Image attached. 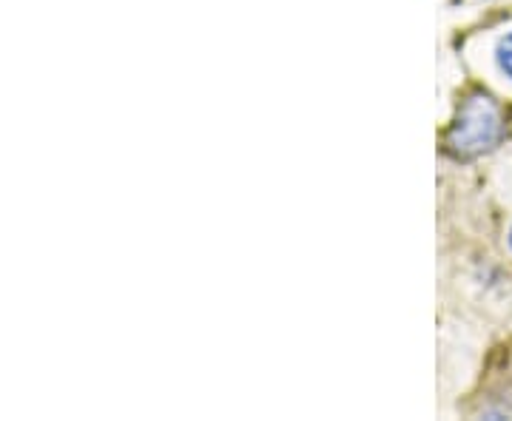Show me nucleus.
Segmentation results:
<instances>
[{"instance_id":"obj_1","label":"nucleus","mask_w":512,"mask_h":421,"mask_svg":"<svg viewBox=\"0 0 512 421\" xmlns=\"http://www.w3.org/2000/svg\"><path fill=\"white\" fill-rule=\"evenodd\" d=\"M501 134H504L501 109L495 106L493 97L473 94L464 100L456 123L447 131V148L456 157H478L490 151L501 140Z\"/></svg>"},{"instance_id":"obj_2","label":"nucleus","mask_w":512,"mask_h":421,"mask_svg":"<svg viewBox=\"0 0 512 421\" xmlns=\"http://www.w3.org/2000/svg\"><path fill=\"white\" fill-rule=\"evenodd\" d=\"M495 63H498V69L507 74L512 80V32L507 37H501L498 40V49H495Z\"/></svg>"},{"instance_id":"obj_3","label":"nucleus","mask_w":512,"mask_h":421,"mask_svg":"<svg viewBox=\"0 0 512 421\" xmlns=\"http://www.w3.org/2000/svg\"><path fill=\"white\" fill-rule=\"evenodd\" d=\"M510 248H512V231H510Z\"/></svg>"}]
</instances>
